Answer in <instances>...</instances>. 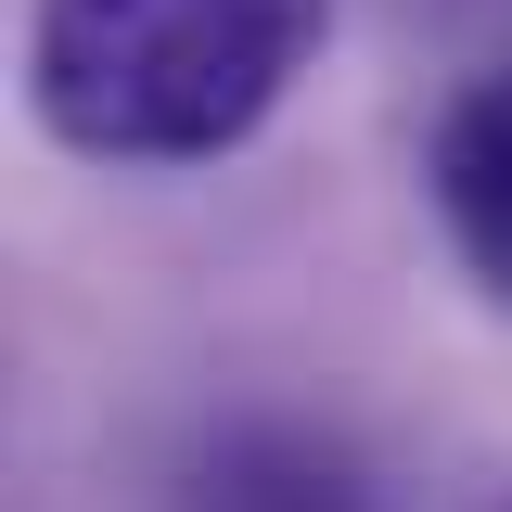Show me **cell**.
<instances>
[{
	"label": "cell",
	"mask_w": 512,
	"mask_h": 512,
	"mask_svg": "<svg viewBox=\"0 0 512 512\" xmlns=\"http://www.w3.org/2000/svg\"><path fill=\"white\" fill-rule=\"evenodd\" d=\"M333 39V0H39L26 90L52 141L116 167L231 154Z\"/></svg>",
	"instance_id": "cell-1"
},
{
	"label": "cell",
	"mask_w": 512,
	"mask_h": 512,
	"mask_svg": "<svg viewBox=\"0 0 512 512\" xmlns=\"http://www.w3.org/2000/svg\"><path fill=\"white\" fill-rule=\"evenodd\" d=\"M436 205H448V244L487 269V295H512V64L448 103V128H436Z\"/></svg>",
	"instance_id": "cell-2"
},
{
	"label": "cell",
	"mask_w": 512,
	"mask_h": 512,
	"mask_svg": "<svg viewBox=\"0 0 512 512\" xmlns=\"http://www.w3.org/2000/svg\"><path fill=\"white\" fill-rule=\"evenodd\" d=\"M180 512H372V500H359L346 448H320V436H282V423H256V436H218L205 461H192Z\"/></svg>",
	"instance_id": "cell-3"
}]
</instances>
